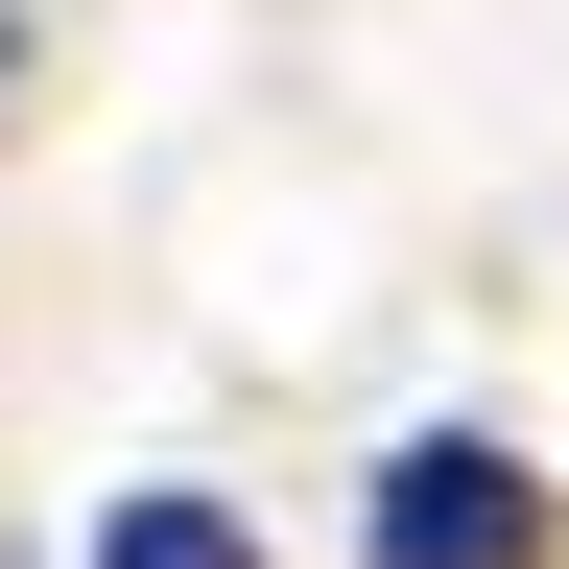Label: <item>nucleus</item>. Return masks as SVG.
Here are the masks:
<instances>
[{"label":"nucleus","instance_id":"f257e3e1","mask_svg":"<svg viewBox=\"0 0 569 569\" xmlns=\"http://www.w3.org/2000/svg\"><path fill=\"white\" fill-rule=\"evenodd\" d=\"M569 498L498 451V427H403L380 475H356V569H546Z\"/></svg>","mask_w":569,"mask_h":569},{"label":"nucleus","instance_id":"f03ea898","mask_svg":"<svg viewBox=\"0 0 569 569\" xmlns=\"http://www.w3.org/2000/svg\"><path fill=\"white\" fill-rule=\"evenodd\" d=\"M96 569H261V522H238V498H119Z\"/></svg>","mask_w":569,"mask_h":569},{"label":"nucleus","instance_id":"7ed1b4c3","mask_svg":"<svg viewBox=\"0 0 569 569\" xmlns=\"http://www.w3.org/2000/svg\"><path fill=\"white\" fill-rule=\"evenodd\" d=\"M0 96H24V24H0Z\"/></svg>","mask_w":569,"mask_h":569}]
</instances>
